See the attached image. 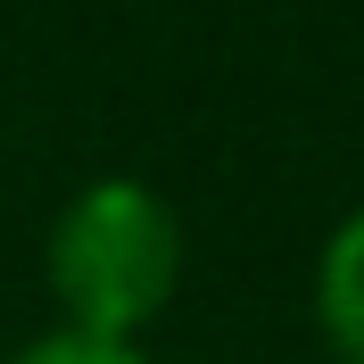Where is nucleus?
Masks as SVG:
<instances>
[{"label": "nucleus", "mask_w": 364, "mask_h": 364, "mask_svg": "<svg viewBox=\"0 0 364 364\" xmlns=\"http://www.w3.org/2000/svg\"><path fill=\"white\" fill-rule=\"evenodd\" d=\"M50 298L67 331H100V340H133L141 323L166 315V298L182 282V215L149 191V182H83L58 224H50Z\"/></svg>", "instance_id": "nucleus-1"}, {"label": "nucleus", "mask_w": 364, "mask_h": 364, "mask_svg": "<svg viewBox=\"0 0 364 364\" xmlns=\"http://www.w3.org/2000/svg\"><path fill=\"white\" fill-rule=\"evenodd\" d=\"M315 323L340 364H364V207L348 215L331 240H323L315 265Z\"/></svg>", "instance_id": "nucleus-2"}, {"label": "nucleus", "mask_w": 364, "mask_h": 364, "mask_svg": "<svg viewBox=\"0 0 364 364\" xmlns=\"http://www.w3.org/2000/svg\"><path fill=\"white\" fill-rule=\"evenodd\" d=\"M9 364H149V356H141L133 340H100V331H67V323H58V331H42L33 348H17Z\"/></svg>", "instance_id": "nucleus-3"}]
</instances>
